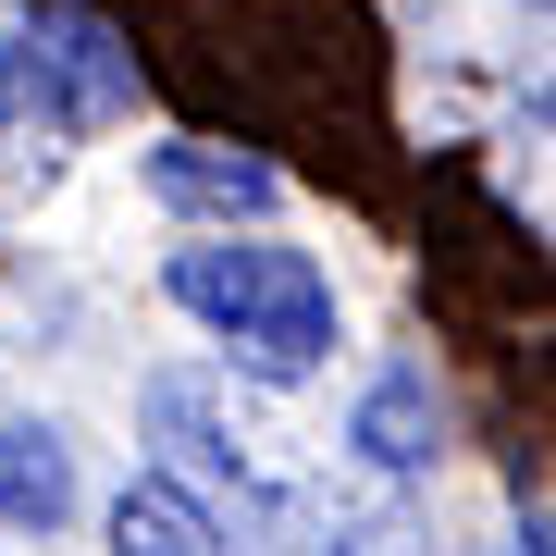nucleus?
Listing matches in <instances>:
<instances>
[{"instance_id": "5", "label": "nucleus", "mask_w": 556, "mask_h": 556, "mask_svg": "<svg viewBox=\"0 0 556 556\" xmlns=\"http://www.w3.org/2000/svg\"><path fill=\"white\" fill-rule=\"evenodd\" d=\"M346 445H358V470H383V482H420V470L445 457V408H433V371H383L371 396H358Z\"/></svg>"}, {"instance_id": "1", "label": "nucleus", "mask_w": 556, "mask_h": 556, "mask_svg": "<svg viewBox=\"0 0 556 556\" xmlns=\"http://www.w3.org/2000/svg\"><path fill=\"white\" fill-rule=\"evenodd\" d=\"M174 309L211 321L236 346V371L260 383H309L334 358V285H321L309 248H260V236H211V248H174Z\"/></svg>"}, {"instance_id": "4", "label": "nucleus", "mask_w": 556, "mask_h": 556, "mask_svg": "<svg viewBox=\"0 0 556 556\" xmlns=\"http://www.w3.org/2000/svg\"><path fill=\"white\" fill-rule=\"evenodd\" d=\"M149 199L161 211H211V223H260V211H273L285 199V174H273V161H260V149H223V137H174V149H149Z\"/></svg>"}, {"instance_id": "7", "label": "nucleus", "mask_w": 556, "mask_h": 556, "mask_svg": "<svg viewBox=\"0 0 556 556\" xmlns=\"http://www.w3.org/2000/svg\"><path fill=\"white\" fill-rule=\"evenodd\" d=\"M75 507V457L50 420H0V532H62Z\"/></svg>"}, {"instance_id": "8", "label": "nucleus", "mask_w": 556, "mask_h": 556, "mask_svg": "<svg viewBox=\"0 0 556 556\" xmlns=\"http://www.w3.org/2000/svg\"><path fill=\"white\" fill-rule=\"evenodd\" d=\"M25 124V87H13V50H0V137Z\"/></svg>"}, {"instance_id": "3", "label": "nucleus", "mask_w": 556, "mask_h": 556, "mask_svg": "<svg viewBox=\"0 0 556 556\" xmlns=\"http://www.w3.org/2000/svg\"><path fill=\"white\" fill-rule=\"evenodd\" d=\"M13 87L50 137H87V124H124L137 112V38L100 13V0H38V38L13 50Z\"/></svg>"}, {"instance_id": "2", "label": "nucleus", "mask_w": 556, "mask_h": 556, "mask_svg": "<svg viewBox=\"0 0 556 556\" xmlns=\"http://www.w3.org/2000/svg\"><path fill=\"white\" fill-rule=\"evenodd\" d=\"M223 544L236 556H433L383 470H321V482H260L248 470Z\"/></svg>"}, {"instance_id": "6", "label": "nucleus", "mask_w": 556, "mask_h": 556, "mask_svg": "<svg viewBox=\"0 0 556 556\" xmlns=\"http://www.w3.org/2000/svg\"><path fill=\"white\" fill-rule=\"evenodd\" d=\"M112 556H236V544H223V507L199 495V482L137 470L112 495Z\"/></svg>"}]
</instances>
